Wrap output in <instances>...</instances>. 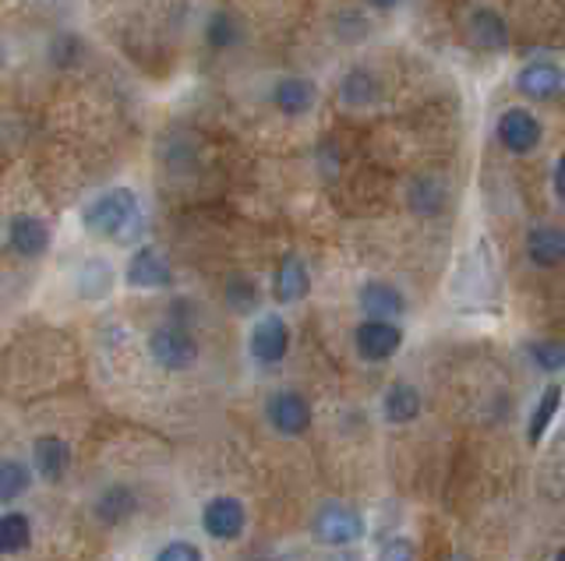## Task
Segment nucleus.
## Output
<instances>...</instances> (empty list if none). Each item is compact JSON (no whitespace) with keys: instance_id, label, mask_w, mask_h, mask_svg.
I'll use <instances>...</instances> for the list:
<instances>
[{"instance_id":"1","label":"nucleus","mask_w":565,"mask_h":561,"mask_svg":"<svg viewBox=\"0 0 565 561\" xmlns=\"http://www.w3.org/2000/svg\"><path fill=\"white\" fill-rule=\"evenodd\" d=\"M85 230L109 240H128L138 227V198L128 187H114L85 208Z\"/></svg>"},{"instance_id":"2","label":"nucleus","mask_w":565,"mask_h":561,"mask_svg":"<svg viewBox=\"0 0 565 561\" xmlns=\"http://www.w3.org/2000/svg\"><path fill=\"white\" fill-rule=\"evenodd\" d=\"M315 540L328 543V548H350L360 537H365V516L350 505H339V502H328L319 508L315 516Z\"/></svg>"},{"instance_id":"3","label":"nucleus","mask_w":565,"mask_h":561,"mask_svg":"<svg viewBox=\"0 0 565 561\" xmlns=\"http://www.w3.org/2000/svg\"><path fill=\"white\" fill-rule=\"evenodd\" d=\"M354 346L357 354L371 360V364H382L389 357L400 354L403 346V329L396 322H374V318H368V322H360L357 332H354Z\"/></svg>"},{"instance_id":"4","label":"nucleus","mask_w":565,"mask_h":561,"mask_svg":"<svg viewBox=\"0 0 565 561\" xmlns=\"http://www.w3.org/2000/svg\"><path fill=\"white\" fill-rule=\"evenodd\" d=\"M149 350H152V357L166 367V371H184V367H192L195 357H198L195 340H192V335H187L181 325H163V329H155L152 340H149Z\"/></svg>"},{"instance_id":"5","label":"nucleus","mask_w":565,"mask_h":561,"mask_svg":"<svg viewBox=\"0 0 565 561\" xmlns=\"http://www.w3.org/2000/svg\"><path fill=\"white\" fill-rule=\"evenodd\" d=\"M541 121L530 110H506L498 121V141L516 156H527L541 146Z\"/></svg>"},{"instance_id":"6","label":"nucleus","mask_w":565,"mask_h":561,"mask_svg":"<svg viewBox=\"0 0 565 561\" xmlns=\"http://www.w3.org/2000/svg\"><path fill=\"white\" fill-rule=\"evenodd\" d=\"M290 350V329L279 314L258 318V325L251 329V357L258 364H279Z\"/></svg>"},{"instance_id":"7","label":"nucleus","mask_w":565,"mask_h":561,"mask_svg":"<svg viewBox=\"0 0 565 561\" xmlns=\"http://www.w3.org/2000/svg\"><path fill=\"white\" fill-rule=\"evenodd\" d=\"M265 413H269V424L287 438L304 435V431L311 427V407L301 392H276Z\"/></svg>"},{"instance_id":"8","label":"nucleus","mask_w":565,"mask_h":561,"mask_svg":"<svg viewBox=\"0 0 565 561\" xmlns=\"http://www.w3.org/2000/svg\"><path fill=\"white\" fill-rule=\"evenodd\" d=\"M244 505L238 499H212L201 508V526L212 540H238L244 534Z\"/></svg>"},{"instance_id":"9","label":"nucleus","mask_w":565,"mask_h":561,"mask_svg":"<svg viewBox=\"0 0 565 561\" xmlns=\"http://www.w3.org/2000/svg\"><path fill=\"white\" fill-rule=\"evenodd\" d=\"M565 85V75L555 60H530L527 68L516 75V89H520L527 100H555Z\"/></svg>"},{"instance_id":"10","label":"nucleus","mask_w":565,"mask_h":561,"mask_svg":"<svg viewBox=\"0 0 565 561\" xmlns=\"http://www.w3.org/2000/svg\"><path fill=\"white\" fill-rule=\"evenodd\" d=\"M124 279L135 290H163V286L174 283V272H170L166 259L155 248H141L131 259L128 272H124Z\"/></svg>"},{"instance_id":"11","label":"nucleus","mask_w":565,"mask_h":561,"mask_svg":"<svg viewBox=\"0 0 565 561\" xmlns=\"http://www.w3.org/2000/svg\"><path fill=\"white\" fill-rule=\"evenodd\" d=\"M8 244L22 259H39V254L50 248V227L36 216H14L8 222Z\"/></svg>"},{"instance_id":"12","label":"nucleus","mask_w":565,"mask_h":561,"mask_svg":"<svg viewBox=\"0 0 565 561\" xmlns=\"http://www.w3.org/2000/svg\"><path fill=\"white\" fill-rule=\"evenodd\" d=\"M360 311L374 322H392V318L406 314V297L392 283H365L360 286Z\"/></svg>"},{"instance_id":"13","label":"nucleus","mask_w":565,"mask_h":561,"mask_svg":"<svg viewBox=\"0 0 565 561\" xmlns=\"http://www.w3.org/2000/svg\"><path fill=\"white\" fill-rule=\"evenodd\" d=\"M311 290V276H308V265L297 259V254H287L276 268V279H273V294L279 304H297L304 300Z\"/></svg>"},{"instance_id":"14","label":"nucleus","mask_w":565,"mask_h":561,"mask_svg":"<svg viewBox=\"0 0 565 561\" xmlns=\"http://www.w3.org/2000/svg\"><path fill=\"white\" fill-rule=\"evenodd\" d=\"M527 259L541 268H555L565 262V230L562 227H533L527 233Z\"/></svg>"},{"instance_id":"15","label":"nucleus","mask_w":565,"mask_h":561,"mask_svg":"<svg viewBox=\"0 0 565 561\" xmlns=\"http://www.w3.org/2000/svg\"><path fill=\"white\" fill-rule=\"evenodd\" d=\"M315 100H319V92L308 78H282V82H276V89H273V103L279 114H287V117H304L308 110L315 106Z\"/></svg>"},{"instance_id":"16","label":"nucleus","mask_w":565,"mask_h":561,"mask_svg":"<svg viewBox=\"0 0 565 561\" xmlns=\"http://www.w3.org/2000/svg\"><path fill=\"white\" fill-rule=\"evenodd\" d=\"M470 43L481 46V50H501V46H509L506 19L492 8H477L470 14Z\"/></svg>"},{"instance_id":"17","label":"nucleus","mask_w":565,"mask_h":561,"mask_svg":"<svg viewBox=\"0 0 565 561\" xmlns=\"http://www.w3.org/2000/svg\"><path fill=\"white\" fill-rule=\"evenodd\" d=\"M33 459H36V473L43 477V480H50V484H57L60 477L68 473V445L60 442V438H54V435H43V438H36V445H33Z\"/></svg>"},{"instance_id":"18","label":"nucleus","mask_w":565,"mask_h":561,"mask_svg":"<svg viewBox=\"0 0 565 561\" xmlns=\"http://www.w3.org/2000/svg\"><path fill=\"white\" fill-rule=\"evenodd\" d=\"M382 413L389 424H411L414 416L420 413V392L414 389L411 381H396L385 389V399H382Z\"/></svg>"},{"instance_id":"19","label":"nucleus","mask_w":565,"mask_h":561,"mask_svg":"<svg viewBox=\"0 0 565 561\" xmlns=\"http://www.w3.org/2000/svg\"><path fill=\"white\" fill-rule=\"evenodd\" d=\"M135 512H138V499H135V491H131V488H124V484H114L109 491H103V494H100V502H96V516H100L106 526L131 519Z\"/></svg>"},{"instance_id":"20","label":"nucleus","mask_w":565,"mask_h":561,"mask_svg":"<svg viewBox=\"0 0 565 561\" xmlns=\"http://www.w3.org/2000/svg\"><path fill=\"white\" fill-rule=\"evenodd\" d=\"M558 407H562V385L555 381V385H547V389L541 392L538 407H533V413H530V424H527V438H530V445H538V442L544 438V431L552 427Z\"/></svg>"},{"instance_id":"21","label":"nucleus","mask_w":565,"mask_h":561,"mask_svg":"<svg viewBox=\"0 0 565 561\" xmlns=\"http://www.w3.org/2000/svg\"><path fill=\"white\" fill-rule=\"evenodd\" d=\"M33 540V526L22 512H4L0 516V554H19Z\"/></svg>"},{"instance_id":"22","label":"nucleus","mask_w":565,"mask_h":561,"mask_svg":"<svg viewBox=\"0 0 565 561\" xmlns=\"http://www.w3.org/2000/svg\"><path fill=\"white\" fill-rule=\"evenodd\" d=\"M339 95H343V103H347V106H371L374 100H379V82H374L371 71L357 68V71H350L347 78H343Z\"/></svg>"},{"instance_id":"23","label":"nucleus","mask_w":565,"mask_h":561,"mask_svg":"<svg viewBox=\"0 0 565 561\" xmlns=\"http://www.w3.org/2000/svg\"><path fill=\"white\" fill-rule=\"evenodd\" d=\"M28 484H33V477H28V470L22 467L19 459L0 462V505L22 499V494L28 491Z\"/></svg>"},{"instance_id":"24","label":"nucleus","mask_w":565,"mask_h":561,"mask_svg":"<svg viewBox=\"0 0 565 561\" xmlns=\"http://www.w3.org/2000/svg\"><path fill=\"white\" fill-rule=\"evenodd\" d=\"M527 354H530L533 367L544 375L565 371V343H558V340H533L527 346Z\"/></svg>"},{"instance_id":"25","label":"nucleus","mask_w":565,"mask_h":561,"mask_svg":"<svg viewBox=\"0 0 565 561\" xmlns=\"http://www.w3.org/2000/svg\"><path fill=\"white\" fill-rule=\"evenodd\" d=\"M206 39H209L212 50H230V46L241 39V25L233 22L227 11H216L206 25Z\"/></svg>"},{"instance_id":"26","label":"nucleus","mask_w":565,"mask_h":561,"mask_svg":"<svg viewBox=\"0 0 565 561\" xmlns=\"http://www.w3.org/2000/svg\"><path fill=\"white\" fill-rule=\"evenodd\" d=\"M227 304H230L233 311H241V314L255 311V304H258L255 283H251L247 276H233V279L227 283Z\"/></svg>"},{"instance_id":"27","label":"nucleus","mask_w":565,"mask_h":561,"mask_svg":"<svg viewBox=\"0 0 565 561\" xmlns=\"http://www.w3.org/2000/svg\"><path fill=\"white\" fill-rule=\"evenodd\" d=\"M379 561H417V551H414V543L406 540V537H396V540H389Z\"/></svg>"},{"instance_id":"28","label":"nucleus","mask_w":565,"mask_h":561,"mask_svg":"<svg viewBox=\"0 0 565 561\" xmlns=\"http://www.w3.org/2000/svg\"><path fill=\"white\" fill-rule=\"evenodd\" d=\"M155 561H201V551L195 548V543L177 540V543H166V548L160 551V558H155Z\"/></svg>"},{"instance_id":"29","label":"nucleus","mask_w":565,"mask_h":561,"mask_svg":"<svg viewBox=\"0 0 565 561\" xmlns=\"http://www.w3.org/2000/svg\"><path fill=\"white\" fill-rule=\"evenodd\" d=\"M555 195L565 202V156L555 163Z\"/></svg>"},{"instance_id":"30","label":"nucleus","mask_w":565,"mask_h":561,"mask_svg":"<svg viewBox=\"0 0 565 561\" xmlns=\"http://www.w3.org/2000/svg\"><path fill=\"white\" fill-rule=\"evenodd\" d=\"M368 4H374V8H382V11H392L400 4V0H368Z\"/></svg>"},{"instance_id":"31","label":"nucleus","mask_w":565,"mask_h":561,"mask_svg":"<svg viewBox=\"0 0 565 561\" xmlns=\"http://www.w3.org/2000/svg\"><path fill=\"white\" fill-rule=\"evenodd\" d=\"M328 561H357L354 554H336V558H328Z\"/></svg>"},{"instance_id":"32","label":"nucleus","mask_w":565,"mask_h":561,"mask_svg":"<svg viewBox=\"0 0 565 561\" xmlns=\"http://www.w3.org/2000/svg\"><path fill=\"white\" fill-rule=\"evenodd\" d=\"M555 561H565V548H562V551L555 554Z\"/></svg>"},{"instance_id":"33","label":"nucleus","mask_w":565,"mask_h":561,"mask_svg":"<svg viewBox=\"0 0 565 561\" xmlns=\"http://www.w3.org/2000/svg\"><path fill=\"white\" fill-rule=\"evenodd\" d=\"M0 68H4V46H0Z\"/></svg>"}]
</instances>
